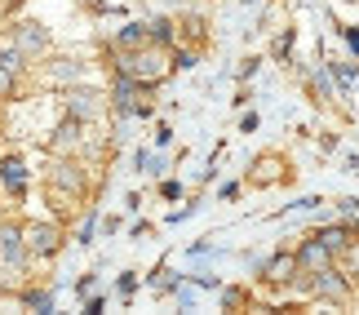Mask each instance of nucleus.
<instances>
[{"mask_svg": "<svg viewBox=\"0 0 359 315\" xmlns=\"http://www.w3.org/2000/svg\"><path fill=\"white\" fill-rule=\"evenodd\" d=\"M111 58H116L120 76H133L137 85H147V89H156L160 80L173 72L169 49L156 45V40H147V45H137V49H111Z\"/></svg>", "mask_w": 359, "mask_h": 315, "instance_id": "obj_1", "label": "nucleus"}, {"mask_svg": "<svg viewBox=\"0 0 359 315\" xmlns=\"http://www.w3.org/2000/svg\"><path fill=\"white\" fill-rule=\"evenodd\" d=\"M293 289L306 297V302H328V307H346L355 297V280L346 276L341 267H324V271H311V276H297Z\"/></svg>", "mask_w": 359, "mask_h": 315, "instance_id": "obj_2", "label": "nucleus"}, {"mask_svg": "<svg viewBox=\"0 0 359 315\" xmlns=\"http://www.w3.org/2000/svg\"><path fill=\"white\" fill-rule=\"evenodd\" d=\"M85 191H89V177H85V169H80V160H72V156L53 160V169H49V196L53 200H58V196L85 200Z\"/></svg>", "mask_w": 359, "mask_h": 315, "instance_id": "obj_3", "label": "nucleus"}, {"mask_svg": "<svg viewBox=\"0 0 359 315\" xmlns=\"http://www.w3.org/2000/svg\"><path fill=\"white\" fill-rule=\"evenodd\" d=\"M297 276H302V262H297L293 249H275L271 257H262V267H257V280L266 284V289H293Z\"/></svg>", "mask_w": 359, "mask_h": 315, "instance_id": "obj_4", "label": "nucleus"}, {"mask_svg": "<svg viewBox=\"0 0 359 315\" xmlns=\"http://www.w3.org/2000/svg\"><path fill=\"white\" fill-rule=\"evenodd\" d=\"M32 262V249H27V236H22V222H0V267L5 271H27Z\"/></svg>", "mask_w": 359, "mask_h": 315, "instance_id": "obj_5", "label": "nucleus"}, {"mask_svg": "<svg viewBox=\"0 0 359 315\" xmlns=\"http://www.w3.org/2000/svg\"><path fill=\"white\" fill-rule=\"evenodd\" d=\"M22 236H27L32 257H58L67 231H62V222H45V217H40V222H22Z\"/></svg>", "mask_w": 359, "mask_h": 315, "instance_id": "obj_6", "label": "nucleus"}, {"mask_svg": "<svg viewBox=\"0 0 359 315\" xmlns=\"http://www.w3.org/2000/svg\"><path fill=\"white\" fill-rule=\"evenodd\" d=\"M293 253H297V262H302V276H311V271H324V267H337V253L328 249V244L315 236V231L293 244Z\"/></svg>", "mask_w": 359, "mask_h": 315, "instance_id": "obj_7", "label": "nucleus"}, {"mask_svg": "<svg viewBox=\"0 0 359 315\" xmlns=\"http://www.w3.org/2000/svg\"><path fill=\"white\" fill-rule=\"evenodd\" d=\"M9 45L22 53V58H40V53L49 49V32L40 22H13L9 32Z\"/></svg>", "mask_w": 359, "mask_h": 315, "instance_id": "obj_8", "label": "nucleus"}, {"mask_svg": "<svg viewBox=\"0 0 359 315\" xmlns=\"http://www.w3.org/2000/svg\"><path fill=\"white\" fill-rule=\"evenodd\" d=\"M0 182H5V196H13V200L27 196V164H22V156L0 160Z\"/></svg>", "mask_w": 359, "mask_h": 315, "instance_id": "obj_9", "label": "nucleus"}, {"mask_svg": "<svg viewBox=\"0 0 359 315\" xmlns=\"http://www.w3.org/2000/svg\"><path fill=\"white\" fill-rule=\"evenodd\" d=\"M253 187H266V182H288V169H284V156H257L253 160Z\"/></svg>", "mask_w": 359, "mask_h": 315, "instance_id": "obj_10", "label": "nucleus"}, {"mask_svg": "<svg viewBox=\"0 0 359 315\" xmlns=\"http://www.w3.org/2000/svg\"><path fill=\"white\" fill-rule=\"evenodd\" d=\"M80 129H85V120H76V116H67L58 129H53V156H72L76 152V142H80Z\"/></svg>", "mask_w": 359, "mask_h": 315, "instance_id": "obj_11", "label": "nucleus"}, {"mask_svg": "<svg viewBox=\"0 0 359 315\" xmlns=\"http://www.w3.org/2000/svg\"><path fill=\"white\" fill-rule=\"evenodd\" d=\"M67 116H76V120H89L98 116V93H89V89H72L67 93Z\"/></svg>", "mask_w": 359, "mask_h": 315, "instance_id": "obj_12", "label": "nucleus"}, {"mask_svg": "<svg viewBox=\"0 0 359 315\" xmlns=\"http://www.w3.org/2000/svg\"><path fill=\"white\" fill-rule=\"evenodd\" d=\"M311 93H315V102H320V107H328V102L337 98V80L328 76V67H324V72H315V76H311Z\"/></svg>", "mask_w": 359, "mask_h": 315, "instance_id": "obj_13", "label": "nucleus"}, {"mask_svg": "<svg viewBox=\"0 0 359 315\" xmlns=\"http://www.w3.org/2000/svg\"><path fill=\"white\" fill-rule=\"evenodd\" d=\"M147 22H129V27H120L116 32V45L111 49H137V45H147Z\"/></svg>", "mask_w": 359, "mask_h": 315, "instance_id": "obj_14", "label": "nucleus"}, {"mask_svg": "<svg viewBox=\"0 0 359 315\" xmlns=\"http://www.w3.org/2000/svg\"><path fill=\"white\" fill-rule=\"evenodd\" d=\"M147 36L156 40V45H164V49H173L177 45V32H173V18H151L147 22Z\"/></svg>", "mask_w": 359, "mask_h": 315, "instance_id": "obj_15", "label": "nucleus"}, {"mask_svg": "<svg viewBox=\"0 0 359 315\" xmlns=\"http://www.w3.org/2000/svg\"><path fill=\"white\" fill-rule=\"evenodd\" d=\"M49 80H53V85H76V80H80V62L58 58V62L49 67Z\"/></svg>", "mask_w": 359, "mask_h": 315, "instance_id": "obj_16", "label": "nucleus"}, {"mask_svg": "<svg viewBox=\"0 0 359 315\" xmlns=\"http://www.w3.org/2000/svg\"><path fill=\"white\" fill-rule=\"evenodd\" d=\"M337 267H341V271H346V276L359 284V236H351V244L337 253Z\"/></svg>", "mask_w": 359, "mask_h": 315, "instance_id": "obj_17", "label": "nucleus"}, {"mask_svg": "<svg viewBox=\"0 0 359 315\" xmlns=\"http://www.w3.org/2000/svg\"><path fill=\"white\" fill-rule=\"evenodd\" d=\"M18 302L32 307V311H49V307H53V293H49V289H22Z\"/></svg>", "mask_w": 359, "mask_h": 315, "instance_id": "obj_18", "label": "nucleus"}, {"mask_svg": "<svg viewBox=\"0 0 359 315\" xmlns=\"http://www.w3.org/2000/svg\"><path fill=\"white\" fill-rule=\"evenodd\" d=\"M293 40H297V32H293V27H284L280 40H275V49H271V58L275 62H288V58H293Z\"/></svg>", "mask_w": 359, "mask_h": 315, "instance_id": "obj_19", "label": "nucleus"}, {"mask_svg": "<svg viewBox=\"0 0 359 315\" xmlns=\"http://www.w3.org/2000/svg\"><path fill=\"white\" fill-rule=\"evenodd\" d=\"M13 93H18V72H13V67H5V62H0V102H9Z\"/></svg>", "mask_w": 359, "mask_h": 315, "instance_id": "obj_20", "label": "nucleus"}, {"mask_svg": "<svg viewBox=\"0 0 359 315\" xmlns=\"http://www.w3.org/2000/svg\"><path fill=\"white\" fill-rule=\"evenodd\" d=\"M222 307L226 311H240V307H253V297H248L244 289H222Z\"/></svg>", "mask_w": 359, "mask_h": 315, "instance_id": "obj_21", "label": "nucleus"}, {"mask_svg": "<svg viewBox=\"0 0 359 315\" xmlns=\"http://www.w3.org/2000/svg\"><path fill=\"white\" fill-rule=\"evenodd\" d=\"M169 58H173V72H187V67H196V49H169Z\"/></svg>", "mask_w": 359, "mask_h": 315, "instance_id": "obj_22", "label": "nucleus"}, {"mask_svg": "<svg viewBox=\"0 0 359 315\" xmlns=\"http://www.w3.org/2000/svg\"><path fill=\"white\" fill-rule=\"evenodd\" d=\"M156 289L173 293V289H177V276H173V271H164V267H160V271H156Z\"/></svg>", "mask_w": 359, "mask_h": 315, "instance_id": "obj_23", "label": "nucleus"}, {"mask_svg": "<svg viewBox=\"0 0 359 315\" xmlns=\"http://www.w3.org/2000/svg\"><path fill=\"white\" fill-rule=\"evenodd\" d=\"M337 32H341V40H346V49L359 58V27H337Z\"/></svg>", "mask_w": 359, "mask_h": 315, "instance_id": "obj_24", "label": "nucleus"}, {"mask_svg": "<svg viewBox=\"0 0 359 315\" xmlns=\"http://www.w3.org/2000/svg\"><path fill=\"white\" fill-rule=\"evenodd\" d=\"M337 209H341V217H351V213H359V200H355V196H341Z\"/></svg>", "mask_w": 359, "mask_h": 315, "instance_id": "obj_25", "label": "nucleus"}, {"mask_svg": "<svg viewBox=\"0 0 359 315\" xmlns=\"http://www.w3.org/2000/svg\"><path fill=\"white\" fill-rule=\"evenodd\" d=\"M160 196L164 200H177V196H182V182H160Z\"/></svg>", "mask_w": 359, "mask_h": 315, "instance_id": "obj_26", "label": "nucleus"}, {"mask_svg": "<svg viewBox=\"0 0 359 315\" xmlns=\"http://www.w3.org/2000/svg\"><path fill=\"white\" fill-rule=\"evenodd\" d=\"M133 289H137V280H133V271H124V276H120V293H124V297H129Z\"/></svg>", "mask_w": 359, "mask_h": 315, "instance_id": "obj_27", "label": "nucleus"}, {"mask_svg": "<svg viewBox=\"0 0 359 315\" xmlns=\"http://www.w3.org/2000/svg\"><path fill=\"white\" fill-rule=\"evenodd\" d=\"M257 125H262V120H257V112H248V116H244V120H240V133H253V129H257Z\"/></svg>", "mask_w": 359, "mask_h": 315, "instance_id": "obj_28", "label": "nucleus"}, {"mask_svg": "<svg viewBox=\"0 0 359 315\" xmlns=\"http://www.w3.org/2000/svg\"><path fill=\"white\" fill-rule=\"evenodd\" d=\"M257 67H262V58H244V67H240V80H248V76L257 72Z\"/></svg>", "mask_w": 359, "mask_h": 315, "instance_id": "obj_29", "label": "nucleus"}, {"mask_svg": "<svg viewBox=\"0 0 359 315\" xmlns=\"http://www.w3.org/2000/svg\"><path fill=\"white\" fill-rule=\"evenodd\" d=\"M240 191H244L240 182H226V187H222V200H240Z\"/></svg>", "mask_w": 359, "mask_h": 315, "instance_id": "obj_30", "label": "nucleus"}, {"mask_svg": "<svg viewBox=\"0 0 359 315\" xmlns=\"http://www.w3.org/2000/svg\"><path fill=\"white\" fill-rule=\"evenodd\" d=\"M169 138H173V129H169V125H160V129H156V142H160V147H169Z\"/></svg>", "mask_w": 359, "mask_h": 315, "instance_id": "obj_31", "label": "nucleus"}, {"mask_svg": "<svg viewBox=\"0 0 359 315\" xmlns=\"http://www.w3.org/2000/svg\"><path fill=\"white\" fill-rule=\"evenodd\" d=\"M13 5H22V0H5V9H13Z\"/></svg>", "mask_w": 359, "mask_h": 315, "instance_id": "obj_32", "label": "nucleus"}, {"mask_svg": "<svg viewBox=\"0 0 359 315\" xmlns=\"http://www.w3.org/2000/svg\"><path fill=\"white\" fill-rule=\"evenodd\" d=\"M0 222H5V200H0Z\"/></svg>", "mask_w": 359, "mask_h": 315, "instance_id": "obj_33", "label": "nucleus"}, {"mask_svg": "<svg viewBox=\"0 0 359 315\" xmlns=\"http://www.w3.org/2000/svg\"><path fill=\"white\" fill-rule=\"evenodd\" d=\"M244 5H257V0H244Z\"/></svg>", "mask_w": 359, "mask_h": 315, "instance_id": "obj_34", "label": "nucleus"}]
</instances>
